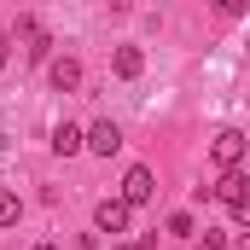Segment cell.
<instances>
[{
  "instance_id": "obj_5",
  "label": "cell",
  "mask_w": 250,
  "mask_h": 250,
  "mask_svg": "<svg viewBox=\"0 0 250 250\" xmlns=\"http://www.w3.org/2000/svg\"><path fill=\"white\" fill-rule=\"evenodd\" d=\"M117 146H123V128H117V123H93V128H87V151H99V157H111Z\"/></svg>"
},
{
  "instance_id": "obj_4",
  "label": "cell",
  "mask_w": 250,
  "mask_h": 250,
  "mask_svg": "<svg viewBox=\"0 0 250 250\" xmlns=\"http://www.w3.org/2000/svg\"><path fill=\"white\" fill-rule=\"evenodd\" d=\"M215 198H221V204H227V209H239V204H250V181H245V169H227V175H221V181H215Z\"/></svg>"
},
{
  "instance_id": "obj_8",
  "label": "cell",
  "mask_w": 250,
  "mask_h": 250,
  "mask_svg": "<svg viewBox=\"0 0 250 250\" xmlns=\"http://www.w3.org/2000/svg\"><path fill=\"white\" fill-rule=\"evenodd\" d=\"M111 70H117L123 82H134V76L146 70V53H140V47H117V59H111Z\"/></svg>"
},
{
  "instance_id": "obj_13",
  "label": "cell",
  "mask_w": 250,
  "mask_h": 250,
  "mask_svg": "<svg viewBox=\"0 0 250 250\" xmlns=\"http://www.w3.org/2000/svg\"><path fill=\"white\" fill-rule=\"evenodd\" d=\"M123 250H157V239H128Z\"/></svg>"
},
{
  "instance_id": "obj_10",
  "label": "cell",
  "mask_w": 250,
  "mask_h": 250,
  "mask_svg": "<svg viewBox=\"0 0 250 250\" xmlns=\"http://www.w3.org/2000/svg\"><path fill=\"white\" fill-rule=\"evenodd\" d=\"M163 227H169V239H192V215H187V209H175Z\"/></svg>"
},
{
  "instance_id": "obj_9",
  "label": "cell",
  "mask_w": 250,
  "mask_h": 250,
  "mask_svg": "<svg viewBox=\"0 0 250 250\" xmlns=\"http://www.w3.org/2000/svg\"><path fill=\"white\" fill-rule=\"evenodd\" d=\"M18 215H23V198L18 192H0V227H12Z\"/></svg>"
},
{
  "instance_id": "obj_3",
  "label": "cell",
  "mask_w": 250,
  "mask_h": 250,
  "mask_svg": "<svg viewBox=\"0 0 250 250\" xmlns=\"http://www.w3.org/2000/svg\"><path fill=\"white\" fill-rule=\"evenodd\" d=\"M128 215H134V209H128L123 198H105V204H99V209H93V227H99V233H111V239H117V233H128Z\"/></svg>"
},
{
  "instance_id": "obj_16",
  "label": "cell",
  "mask_w": 250,
  "mask_h": 250,
  "mask_svg": "<svg viewBox=\"0 0 250 250\" xmlns=\"http://www.w3.org/2000/svg\"><path fill=\"white\" fill-rule=\"evenodd\" d=\"M35 250H59V245H35Z\"/></svg>"
},
{
  "instance_id": "obj_7",
  "label": "cell",
  "mask_w": 250,
  "mask_h": 250,
  "mask_svg": "<svg viewBox=\"0 0 250 250\" xmlns=\"http://www.w3.org/2000/svg\"><path fill=\"white\" fill-rule=\"evenodd\" d=\"M82 146H87V134H82L76 123H59V128H53V151H59V157H76Z\"/></svg>"
},
{
  "instance_id": "obj_1",
  "label": "cell",
  "mask_w": 250,
  "mask_h": 250,
  "mask_svg": "<svg viewBox=\"0 0 250 250\" xmlns=\"http://www.w3.org/2000/svg\"><path fill=\"white\" fill-rule=\"evenodd\" d=\"M245 151H250V140L239 134V128H221V134L209 140V157L221 163V175H227V169H239V163H245Z\"/></svg>"
},
{
  "instance_id": "obj_11",
  "label": "cell",
  "mask_w": 250,
  "mask_h": 250,
  "mask_svg": "<svg viewBox=\"0 0 250 250\" xmlns=\"http://www.w3.org/2000/svg\"><path fill=\"white\" fill-rule=\"evenodd\" d=\"M47 53H53V35H35V41H29V59L41 64V59H47Z\"/></svg>"
},
{
  "instance_id": "obj_2",
  "label": "cell",
  "mask_w": 250,
  "mask_h": 250,
  "mask_svg": "<svg viewBox=\"0 0 250 250\" xmlns=\"http://www.w3.org/2000/svg\"><path fill=\"white\" fill-rule=\"evenodd\" d=\"M151 198H157V175H151L146 163H134V169L123 175V204L140 209V204H151Z\"/></svg>"
},
{
  "instance_id": "obj_12",
  "label": "cell",
  "mask_w": 250,
  "mask_h": 250,
  "mask_svg": "<svg viewBox=\"0 0 250 250\" xmlns=\"http://www.w3.org/2000/svg\"><path fill=\"white\" fill-rule=\"evenodd\" d=\"M6 64H12V35L0 29V70H6Z\"/></svg>"
},
{
  "instance_id": "obj_15",
  "label": "cell",
  "mask_w": 250,
  "mask_h": 250,
  "mask_svg": "<svg viewBox=\"0 0 250 250\" xmlns=\"http://www.w3.org/2000/svg\"><path fill=\"white\" fill-rule=\"evenodd\" d=\"M239 250H250V233H245V239H239Z\"/></svg>"
},
{
  "instance_id": "obj_6",
  "label": "cell",
  "mask_w": 250,
  "mask_h": 250,
  "mask_svg": "<svg viewBox=\"0 0 250 250\" xmlns=\"http://www.w3.org/2000/svg\"><path fill=\"white\" fill-rule=\"evenodd\" d=\"M47 82H53L59 93H70V87L82 82V64H76V59H70V53H64V59H53V64H47Z\"/></svg>"
},
{
  "instance_id": "obj_14",
  "label": "cell",
  "mask_w": 250,
  "mask_h": 250,
  "mask_svg": "<svg viewBox=\"0 0 250 250\" xmlns=\"http://www.w3.org/2000/svg\"><path fill=\"white\" fill-rule=\"evenodd\" d=\"M233 221H245V227H250V204H239V209H233Z\"/></svg>"
}]
</instances>
